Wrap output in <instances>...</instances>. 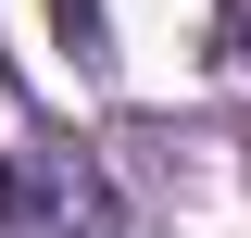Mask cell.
Masks as SVG:
<instances>
[{"label":"cell","mask_w":251,"mask_h":238,"mask_svg":"<svg viewBox=\"0 0 251 238\" xmlns=\"http://www.w3.org/2000/svg\"><path fill=\"white\" fill-rule=\"evenodd\" d=\"M0 238H113V188H100L88 150L25 138L0 163Z\"/></svg>","instance_id":"cell-1"}]
</instances>
